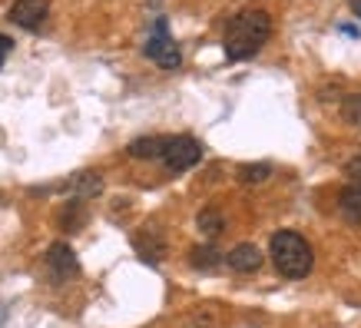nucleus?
I'll return each instance as SVG.
<instances>
[{"label":"nucleus","mask_w":361,"mask_h":328,"mask_svg":"<svg viewBox=\"0 0 361 328\" xmlns=\"http://www.w3.org/2000/svg\"><path fill=\"white\" fill-rule=\"evenodd\" d=\"M272 37V17L262 7H249L239 11L226 23V37H222V50L229 60H249L265 47V40Z\"/></svg>","instance_id":"1"},{"label":"nucleus","mask_w":361,"mask_h":328,"mask_svg":"<svg viewBox=\"0 0 361 328\" xmlns=\"http://www.w3.org/2000/svg\"><path fill=\"white\" fill-rule=\"evenodd\" d=\"M269 255H272L275 269L285 275V279H305L315 265V249L305 236H298L292 229L275 232L272 242H269Z\"/></svg>","instance_id":"2"},{"label":"nucleus","mask_w":361,"mask_h":328,"mask_svg":"<svg viewBox=\"0 0 361 328\" xmlns=\"http://www.w3.org/2000/svg\"><path fill=\"white\" fill-rule=\"evenodd\" d=\"M159 159L169 173H186L202 159V142L192 140V136H169V146Z\"/></svg>","instance_id":"3"},{"label":"nucleus","mask_w":361,"mask_h":328,"mask_svg":"<svg viewBox=\"0 0 361 328\" xmlns=\"http://www.w3.org/2000/svg\"><path fill=\"white\" fill-rule=\"evenodd\" d=\"M142 54L149 56V60H156V63L163 66V70H179V66H183V54H179V47L173 44L169 27H166L163 17L156 20V33L149 37V40H146Z\"/></svg>","instance_id":"4"},{"label":"nucleus","mask_w":361,"mask_h":328,"mask_svg":"<svg viewBox=\"0 0 361 328\" xmlns=\"http://www.w3.org/2000/svg\"><path fill=\"white\" fill-rule=\"evenodd\" d=\"M7 17L23 30H40L44 20L50 17V0H17Z\"/></svg>","instance_id":"5"},{"label":"nucleus","mask_w":361,"mask_h":328,"mask_svg":"<svg viewBox=\"0 0 361 328\" xmlns=\"http://www.w3.org/2000/svg\"><path fill=\"white\" fill-rule=\"evenodd\" d=\"M47 265H50V272H54V279H73V275L80 272V262L77 255H73V249L66 245V242H54L50 249H47Z\"/></svg>","instance_id":"6"},{"label":"nucleus","mask_w":361,"mask_h":328,"mask_svg":"<svg viewBox=\"0 0 361 328\" xmlns=\"http://www.w3.org/2000/svg\"><path fill=\"white\" fill-rule=\"evenodd\" d=\"M226 262H229V269H235V272H259V265H262V252L255 249L252 242H242V245H235V249L226 255Z\"/></svg>","instance_id":"7"},{"label":"nucleus","mask_w":361,"mask_h":328,"mask_svg":"<svg viewBox=\"0 0 361 328\" xmlns=\"http://www.w3.org/2000/svg\"><path fill=\"white\" fill-rule=\"evenodd\" d=\"M166 146H169V136H140V140L130 142L126 153L133 159H159L166 153Z\"/></svg>","instance_id":"8"},{"label":"nucleus","mask_w":361,"mask_h":328,"mask_svg":"<svg viewBox=\"0 0 361 328\" xmlns=\"http://www.w3.org/2000/svg\"><path fill=\"white\" fill-rule=\"evenodd\" d=\"M66 189L73 193L77 199H93L103 193V179H99L97 169H87V173H77L70 183H66Z\"/></svg>","instance_id":"9"},{"label":"nucleus","mask_w":361,"mask_h":328,"mask_svg":"<svg viewBox=\"0 0 361 328\" xmlns=\"http://www.w3.org/2000/svg\"><path fill=\"white\" fill-rule=\"evenodd\" d=\"M133 245H136V252H140V259L142 262H149V265H156L159 259H163V252H166V242L156 236L153 229H146V232H140L136 239H133Z\"/></svg>","instance_id":"10"},{"label":"nucleus","mask_w":361,"mask_h":328,"mask_svg":"<svg viewBox=\"0 0 361 328\" xmlns=\"http://www.w3.org/2000/svg\"><path fill=\"white\" fill-rule=\"evenodd\" d=\"M338 209H341V216L348 219V222L361 226V186H348V189H341V196H338Z\"/></svg>","instance_id":"11"},{"label":"nucleus","mask_w":361,"mask_h":328,"mask_svg":"<svg viewBox=\"0 0 361 328\" xmlns=\"http://www.w3.org/2000/svg\"><path fill=\"white\" fill-rule=\"evenodd\" d=\"M222 255L216 245H199V249H192V265L196 269H216V265H222Z\"/></svg>","instance_id":"12"},{"label":"nucleus","mask_w":361,"mask_h":328,"mask_svg":"<svg viewBox=\"0 0 361 328\" xmlns=\"http://www.w3.org/2000/svg\"><path fill=\"white\" fill-rule=\"evenodd\" d=\"M196 226H199V232H202V236H209V239H212V236H219V232H222V226H226V222H222V216L216 212V209H202V212H199V219H196Z\"/></svg>","instance_id":"13"},{"label":"nucleus","mask_w":361,"mask_h":328,"mask_svg":"<svg viewBox=\"0 0 361 328\" xmlns=\"http://www.w3.org/2000/svg\"><path fill=\"white\" fill-rule=\"evenodd\" d=\"M272 176V166L269 163H245L239 166V183H265Z\"/></svg>","instance_id":"14"},{"label":"nucleus","mask_w":361,"mask_h":328,"mask_svg":"<svg viewBox=\"0 0 361 328\" xmlns=\"http://www.w3.org/2000/svg\"><path fill=\"white\" fill-rule=\"evenodd\" d=\"M83 219H87V212H83V202H80V199L66 202V209H63V226H66V232H77Z\"/></svg>","instance_id":"15"},{"label":"nucleus","mask_w":361,"mask_h":328,"mask_svg":"<svg viewBox=\"0 0 361 328\" xmlns=\"http://www.w3.org/2000/svg\"><path fill=\"white\" fill-rule=\"evenodd\" d=\"M183 328H219V325H216V318L209 315V312H196V315H189L183 322Z\"/></svg>","instance_id":"16"},{"label":"nucleus","mask_w":361,"mask_h":328,"mask_svg":"<svg viewBox=\"0 0 361 328\" xmlns=\"http://www.w3.org/2000/svg\"><path fill=\"white\" fill-rule=\"evenodd\" d=\"M345 176H348L355 186H361V156H355V159H348V166H345Z\"/></svg>","instance_id":"17"},{"label":"nucleus","mask_w":361,"mask_h":328,"mask_svg":"<svg viewBox=\"0 0 361 328\" xmlns=\"http://www.w3.org/2000/svg\"><path fill=\"white\" fill-rule=\"evenodd\" d=\"M13 50V40L7 37V33H0V56H7Z\"/></svg>","instance_id":"18"},{"label":"nucleus","mask_w":361,"mask_h":328,"mask_svg":"<svg viewBox=\"0 0 361 328\" xmlns=\"http://www.w3.org/2000/svg\"><path fill=\"white\" fill-rule=\"evenodd\" d=\"M348 120L351 123H361V109L355 107V99H348Z\"/></svg>","instance_id":"19"},{"label":"nucleus","mask_w":361,"mask_h":328,"mask_svg":"<svg viewBox=\"0 0 361 328\" xmlns=\"http://www.w3.org/2000/svg\"><path fill=\"white\" fill-rule=\"evenodd\" d=\"M351 11H355V17H361V0H351Z\"/></svg>","instance_id":"20"},{"label":"nucleus","mask_w":361,"mask_h":328,"mask_svg":"<svg viewBox=\"0 0 361 328\" xmlns=\"http://www.w3.org/2000/svg\"><path fill=\"white\" fill-rule=\"evenodd\" d=\"M0 66H4V56H0Z\"/></svg>","instance_id":"21"}]
</instances>
